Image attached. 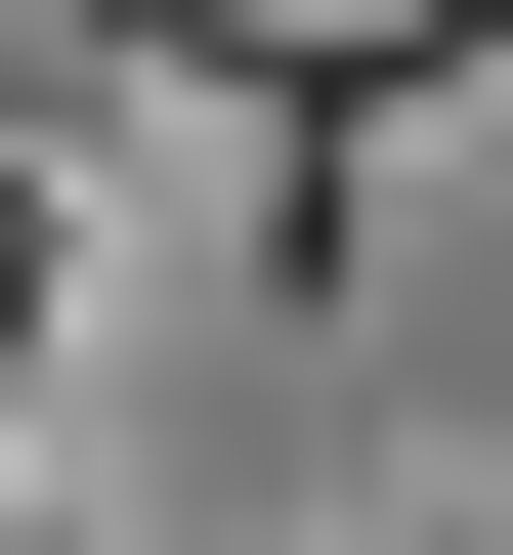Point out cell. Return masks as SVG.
Here are the masks:
<instances>
[{
    "label": "cell",
    "instance_id": "obj_1",
    "mask_svg": "<svg viewBox=\"0 0 513 555\" xmlns=\"http://www.w3.org/2000/svg\"><path fill=\"white\" fill-rule=\"evenodd\" d=\"M428 555H513V513H428Z\"/></svg>",
    "mask_w": 513,
    "mask_h": 555
}]
</instances>
